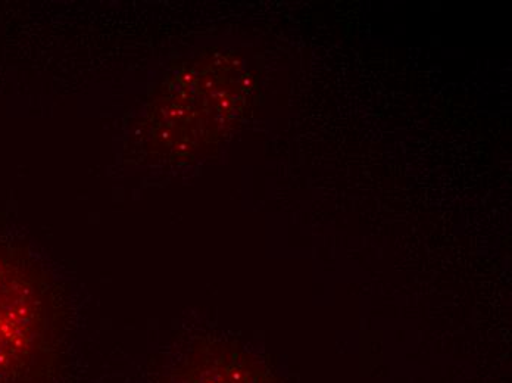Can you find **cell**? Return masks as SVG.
<instances>
[{
  "mask_svg": "<svg viewBox=\"0 0 512 383\" xmlns=\"http://www.w3.org/2000/svg\"><path fill=\"white\" fill-rule=\"evenodd\" d=\"M49 358V333L36 286L0 258V383H34Z\"/></svg>",
  "mask_w": 512,
  "mask_h": 383,
  "instance_id": "obj_1",
  "label": "cell"
}]
</instances>
